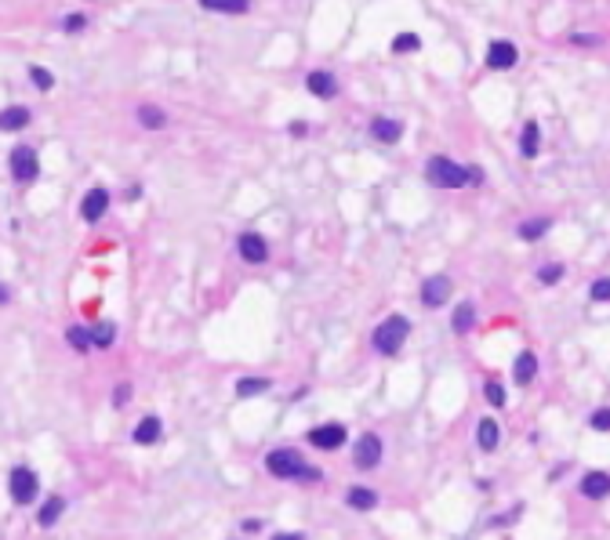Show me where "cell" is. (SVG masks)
Here are the masks:
<instances>
[{"mask_svg":"<svg viewBox=\"0 0 610 540\" xmlns=\"http://www.w3.org/2000/svg\"><path fill=\"white\" fill-rule=\"evenodd\" d=\"M138 120H142V127H149V131H157V127H163V113L157 106H142L138 109Z\"/></svg>","mask_w":610,"mask_h":540,"instance_id":"26","label":"cell"},{"mask_svg":"<svg viewBox=\"0 0 610 540\" xmlns=\"http://www.w3.org/2000/svg\"><path fill=\"white\" fill-rule=\"evenodd\" d=\"M589 424L596 432H610V406H603V410H596V414L589 417Z\"/></svg>","mask_w":610,"mask_h":540,"instance_id":"31","label":"cell"},{"mask_svg":"<svg viewBox=\"0 0 610 540\" xmlns=\"http://www.w3.org/2000/svg\"><path fill=\"white\" fill-rule=\"evenodd\" d=\"M11 174H15V182H33L36 174H41V160H36L33 149H15L11 152Z\"/></svg>","mask_w":610,"mask_h":540,"instance_id":"5","label":"cell"},{"mask_svg":"<svg viewBox=\"0 0 610 540\" xmlns=\"http://www.w3.org/2000/svg\"><path fill=\"white\" fill-rule=\"evenodd\" d=\"M309 91H313L316 98H335V91H338V87H335V76L324 73V69H313V73H309Z\"/></svg>","mask_w":610,"mask_h":540,"instance_id":"14","label":"cell"},{"mask_svg":"<svg viewBox=\"0 0 610 540\" xmlns=\"http://www.w3.org/2000/svg\"><path fill=\"white\" fill-rule=\"evenodd\" d=\"M127 399H131V384L124 381V384H117V392H113V403H117V406H124Z\"/></svg>","mask_w":610,"mask_h":540,"instance_id":"35","label":"cell"},{"mask_svg":"<svg viewBox=\"0 0 610 540\" xmlns=\"http://www.w3.org/2000/svg\"><path fill=\"white\" fill-rule=\"evenodd\" d=\"M374 504H378V493H374V490H363V486H352V490H349V508L371 511Z\"/></svg>","mask_w":610,"mask_h":540,"instance_id":"19","label":"cell"},{"mask_svg":"<svg viewBox=\"0 0 610 540\" xmlns=\"http://www.w3.org/2000/svg\"><path fill=\"white\" fill-rule=\"evenodd\" d=\"M407 330H411V323H407L403 316H389L385 323L374 330V349L381 355H396L403 349V341H407Z\"/></svg>","mask_w":610,"mask_h":540,"instance_id":"2","label":"cell"},{"mask_svg":"<svg viewBox=\"0 0 610 540\" xmlns=\"http://www.w3.org/2000/svg\"><path fill=\"white\" fill-rule=\"evenodd\" d=\"M87 338H91V344H98V349H109L113 344V323H98L87 330Z\"/></svg>","mask_w":610,"mask_h":540,"instance_id":"25","label":"cell"},{"mask_svg":"<svg viewBox=\"0 0 610 540\" xmlns=\"http://www.w3.org/2000/svg\"><path fill=\"white\" fill-rule=\"evenodd\" d=\"M516 58H519V51L508 40H490V51H487V66L490 69H512Z\"/></svg>","mask_w":610,"mask_h":540,"instance_id":"10","label":"cell"},{"mask_svg":"<svg viewBox=\"0 0 610 540\" xmlns=\"http://www.w3.org/2000/svg\"><path fill=\"white\" fill-rule=\"evenodd\" d=\"M265 468H269V475H276V479H302L305 460L295 449H273V454L265 457Z\"/></svg>","mask_w":610,"mask_h":540,"instance_id":"3","label":"cell"},{"mask_svg":"<svg viewBox=\"0 0 610 540\" xmlns=\"http://www.w3.org/2000/svg\"><path fill=\"white\" fill-rule=\"evenodd\" d=\"M62 511H66V500H62V497H47V504L41 508V515H36V522H41V526H55Z\"/></svg>","mask_w":610,"mask_h":540,"instance_id":"21","label":"cell"},{"mask_svg":"<svg viewBox=\"0 0 610 540\" xmlns=\"http://www.w3.org/2000/svg\"><path fill=\"white\" fill-rule=\"evenodd\" d=\"M273 540H305V537H302V533H276Z\"/></svg>","mask_w":610,"mask_h":540,"instance_id":"38","label":"cell"},{"mask_svg":"<svg viewBox=\"0 0 610 540\" xmlns=\"http://www.w3.org/2000/svg\"><path fill=\"white\" fill-rule=\"evenodd\" d=\"M545 228H549V222H523V225H519V236H523V239H538Z\"/></svg>","mask_w":610,"mask_h":540,"instance_id":"30","label":"cell"},{"mask_svg":"<svg viewBox=\"0 0 610 540\" xmlns=\"http://www.w3.org/2000/svg\"><path fill=\"white\" fill-rule=\"evenodd\" d=\"M240 258L251 261V265H262L265 258H269V247H265V239L258 233H244L240 236Z\"/></svg>","mask_w":610,"mask_h":540,"instance_id":"11","label":"cell"},{"mask_svg":"<svg viewBox=\"0 0 610 540\" xmlns=\"http://www.w3.org/2000/svg\"><path fill=\"white\" fill-rule=\"evenodd\" d=\"M473 319H476V308H473V301H462V305L454 308V330H458V333L473 330Z\"/></svg>","mask_w":610,"mask_h":540,"instance_id":"22","label":"cell"},{"mask_svg":"<svg viewBox=\"0 0 610 540\" xmlns=\"http://www.w3.org/2000/svg\"><path fill=\"white\" fill-rule=\"evenodd\" d=\"M559 276H563V265H545L541 272H538L541 283H559Z\"/></svg>","mask_w":610,"mask_h":540,"instance_id":"34","label":"cell"},{"mask_svg":"<svg viewBox=\"0 0 610 540\" xmlns=\"http://www.w3.org/2000/svg\"><path fill=\"white\" fill-rule=\"evenodd\" d=\"M66 341L73 344L76 352H87V349H91V338H87L84 327H69V330H66Z\"/></svg>","mask_w":610,"mask_h":540,"instance_id":"27","label":"cell"},{"mask_svg":"<svg viewBox=\"0 0 610 540\" xmlns=\"http://www.w3.org/2000/svg\"><path fill=\"white\" fill-rule=\"evenodd\" d=\"M341 443H346V428L341 424H320V428L309 432V446L316 449H338Z\"/></svg>","mask_w":610,"mask_h":540,"instance_id":"7","label":"cell"},{"mask_svg":"<svg viewBox=\"0 0 610 540\" xmlns=\"http://www.w3.org/2000/svg\"><path fill=\"white\" fill-rule=\"evenodd\" d=\"M8 490H11V500L15 504H33L36 493H41V482H36V475L30 468H15L8 479Z\"/></svg>","mask_w":610,"mask_h":540,"instance_id":"4","label":"cell"},{"mask_svg":"<svg viewBox=\"0 0 610 540\" xmlns=\"http://www.w3.org/2000/svg\"><path fill=\"white\" fill-rule=\"evenodd\" d=\"M371 131H374V138H378V141H400L403 127H400L396 120H385V117H378V120L371 124Z\"/></svg>","mask_w":610,"mask_h":540,"instance_id":"18","label":"cell"},{"mask_svg":"<svg viewBox=\"0 0 610 540\" xmlns=\"http://www.w3.org/2000/svg\"><path fill=\"white\" fill-rule=\"evenodd\" d=\"M352 460H356V468H374L378 460H381V439H378L374 432L360 435V443H356V454H352Z\"/></svg>","mask_w":610,"mask_h":540,"instance_id":"6","label":"cell"},{"mask_svg":"<svg viewBox=\"0 0 610 540\" xmlns=\"http://www.w3.org/2000/svg\"><path fill=\"white\" fill-rule=\"evenodd\" d=\"M422 47V40H418L414 33H400L396 40H392V51H418Z\"/></svg>","mask_w":610,"mask_h":540,"instance_id":"29","label":"cell"},{"mask_svg":"<svg viewBox=\"0 0 610 540\" xmlns=\"http://www.w3.org/2000/svg\"><path fill=\"white\" fill-rule=\"evenodd\" d=\"M487 403L490 406H505V388L498 381H487Z\"/></svg>","mask_w":610,"mask_h":540,"instance_id":"32","label":"cell"},{"mask_svg":"<svg viewBox=\"0 0 610 540\" xmlns=\"http://www.w3.org/2000/svg\"><path fill=\"white\" fill-rule=\"evenodd\" d=\"M589 294H592V301H610V279H596Z\"/></svg>","mask_w":610,"mask_h":540,"instance_id":"33","label":"cell"},{"mask_svg":"<svg viewBox=\"0 0 610 540\" xmlns=\"http://www.w3.org/2000/svg\"><path fill=\"white\" fill-rule=\"evenodd\" d=\"M4 301H8V287H0V305H4Z\"/></svg>","mask_w":610,"mask_h":540,"instance_id":"39","label":"cell"},{"mask_svg":"<svg viewBox=\"0 0 610 540\" xmlns=\"http://www.w3.org/2000/svg\"><path fill=\"white\" fill-rule=\"evenodd\" d=\"M425 174H429V182L440 185V189H462L468 182V171L462 163H454L451 156H432L429 167H425Z\"/></svg>","mask_w":610,"mask_h":540,"instance_id":"1","label":"cell"},{"mask_svg":"<svg viewBox=\"0 0 610 540\" xmlns=\"http://www.w3.org/2000/svg\"><path fill=\"white\" fill-rule=\"evenodd\" d=\"M265 388H269V381H265V377H244V381H236V395H240V399H247V395H262Z\"/></svg>","mask_w":610,"mask_h":540,"instance_id":"24","label":"cell"},{"mask_svg":"<svg viewBox=\"0 0 610 540\" xmlns=\"http://www.w3.org/2000/svg\"><path fill=\"white\" fill-rule=\"evenodd\" d=\"M30 76H33V84L41 87V91H47V87L55 84V76H51V73H47L44 66H30Z\"/></svg>","mask_w":610,"mask_h":540,"instance_id":"28","label":"cell"},{"mask_svg":"<svg viewBox=\"0 0 610 540\" xmlns=\"http://www.w3.org/2000/svg\"><path fill=\"white\" fill-rule=\"evenodd\" d=\"M203 11H225V15H240V11H247V0H203Z\"/></svg>","mask_w":610,"mask_h":540,"instance_id":"23","label":"cell"},{"mask_svg":"<svg viewBox=\"0 0 610 540\" xmlns=\"http://www.w3.org/2000/svg\"><path fill=\"white\" fill-rule=\"evenodd\" d=\"M538 145H541V127L538 124H527L523 127V138H519V152L530 160V156H538Z\"/></svg>","mask_w":610,"mask_h":540,"instance_id":"17","label":"cell"},{"mask_svg":"<svg viewBox=\"0 0 610 540\" xmlns=\"http://www.w3.org/2000/svg\"><path fill=\"white\" fill-rule=\"evenodd\" d=\"M305 131H309V124H302V120H295V124H291V134H298V138H302Z\"/></svg>","mask_w":610,"mask_h":540,"instance_id":"37","label":"cell"},{"mask_svg":"<svg viewBox=\"0 0 610 540\" xmlns=\"http://www.w3.org/2000/svg\"><path fill=\"white\" fill-rule=\"evenodd\" d=\"M534 374H538V355H534V352H519L516 355V370H512L516 384H530Z\"/></svg>","mask_w":610,"mask_h":540,"instance_id":"13","label":"cell"},{"mask_svg":"<svg viewBox=\"0 0 610 540\" xmlns=\"http://www.w3.org/2000/svg\"><path fill=\"white\" fill-rule=\"evenodd\" d=\"M476 443H479V449H487V454H490L494 446H498V424H494L490 417H487V421H479V428H476Z\"/></svg>","mask_w":610,"mask_h":540,"instance_id":"20","label":"cell"},{"mask_svg":"<svg viewBox=\"0 0 610 540\" xmlns=\"http://www.w3.org/2000/svg\"><path fill=\"white\" fill-rule=\"evenodd\" d=\"M106 207H109V192L102 185H95V189H87V196L80 203V214H84V222H98V218L106 214Z\"/></svg>","mask_w":610,"mask_h":540,"instance_id":"9","label":"cell"},{"mask_svg":"<svg viewBox=\"0 0 610 540\" xmlns=\"http://www.w3.org/2000/svg\"><path fill=\"white\" fill-rule=\"evenodd\" d=\"M160 439V417H142L138 421V428H135V443L138 446H149V443H157Z\"/></svg>","mask_w":610,"mask_h":540,"instance_id":"16","label":"cell"},{"mask_svg":"<svg viewBox=\"0 0 610 540\" xmlns=\"http://www.w3.org/2000/svg\"><path fill=\"white\" fill-rule=\"evenodd\" d=\"M581 493L589 497V500H603L610 493V475L607 471H589L581 479Z\"/></svg>","mask_w":610,"mask_h":540,"instance_id":"12","label":"cell"},{"mask_svg":"<svg viewBox=\"0 0 610 540\" xmlns=\"http://www.w3.org/2000/svg\"><path fill=\"white\" fill-rule=\"evenodd\" d=\"M62 25H66L69 33L73 30H84V15H66V22H62Z\"/></svg>","mask_w":610,"mask_h":540,"instance_id":"36","label":"cell"},{"mask_svg":"<svg viewBox=\"0 0 610 540\" xmlns=\"http://www.w3.org/2000/svg\"><path fill=\"white\" fill-rule=\"evenodd\" d=\"M30 124V109L25 106H11V109H0V131H19V127Z\"/></svg>","mask_w":610,"mask_h":540,"instance_id":"15","label":"cell"},{"mask_svg":"<svg viewBox=\"0 0 610 540\" xmlns=\"http://www.w3.org/2000/svg\"><path fill=\"white\" fill-rule=\"evenodd\" d=\"M422 301L440 308L443 301H451V276H429L422 283Z\"/></svg>","mask_w":610,"mask_h":540,"instance_id":"8","label":"cell"}]
</instances>
